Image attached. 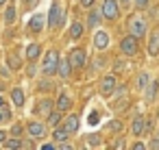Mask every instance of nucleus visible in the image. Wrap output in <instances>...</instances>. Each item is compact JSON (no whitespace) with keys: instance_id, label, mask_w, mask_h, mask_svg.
I'll list each match as a JSON object with an SVG mask.
<instances>
[{"instance_id":"26","label":"nucleus","mask_w":159,"mask_h":150,"mask_svg":"<svg viewBox=\"0 0 159 150\" xmlns=\"http://www.w3.org/2000/svg\"><path fill=\"white\" fill-rule=\"evenodd\" d=\"M5 22H7V24H13V22H16V7H13V5H9V7L5 9Z\"/></svg>"},{"instance_id":"42","label":"nucleus","mask_w":159,"mask_h":150,"mask_svg":"<svg viewBox=\"0 0 159 150\" xmlns=\"http://www.w3.org/2000/svg\"><path fill=\"white\" fill-rule=\"evenodd\" d=\"M94 2H96V0H81V5H83V7H87V9H89Z\"/></svg>"},{"instance_id":"32","label":"nucleus","mask_w":159,"mask_h":150,"mask_svg":"<svg viewBox=\"0 0 159 150\" xmlns=\"http://www.w3.org/2000/svg\"><path fill=\"white\" fill-rule=\"evenodd\" d=\"M122 94H126V85H116V89H113V94H111V96L120 98Z\"/></svg>"},{"instance_id":"16","label":"nucleus","mask_w":159,"mask_h":150,"mask_svg":"<svg viewBox=\"0 0 159 150\" xmlns=\"http://www.w3.org/2000/svg\"><path fill=\"white\" fill-rule=\"evenodd\" d=\"M144 91H146V100H148V102H152V100L157 98V94H159V81L148 83V87H146Z\"/></svg>"},{"instance_id":"31","label":"nucleus","mask_w":159,"mask_h":150,"mask_svg":"<svg viewBox=\"0 0 159 150\" xmlns=\"http://www.w3.org/2000/svg\"><path fill=\"white\" fill-rule=\"evenodd\" d=\"M124 70H126V63H124L122 59H120V61H116V65H113V72H116V74H122Z\"/></svg>"},{"instance_id":"39","label":"nucleus","mask_w":159,"mask_h":150,"mask_svg":"<svg viewBox=\"0 0 159 150\" xmlns=\"http://www.w3.org/2000/svg\"><path fill=\"white\" fill-rule=\"evenodd\" d=\"M146 148V143L144 141H137V143H133V150H144Z\"/></svg>"},{"instance_id":"33","label":"nucleus","mask_w":159,"mask_h":150,"mask_svg":"<svg viewBox=\"0 0 159 150\" xmlns=\"http://www.w3.org/2000/svg\"><path fill=\"white\" fill-rule=\"evenodd\" d=\"M11 133H13V137H22V133H24V128H22L20 124H13V126H11Z\"/></svg>"},{"instance_id":"12","label":"nucleus","mask_w":159,"mask_h":150,"mask_svg":"<svg viewBox=\"0 0 159 150\" xmlns=\"http://www.w3.org/2000/svg\"><path fill=\"white\" fill-rule=\"evenodd\" d=\"M131 133H133L135 137H139L142 133H146V120H144L142 115L133 117V122H131Z\"/></svg>"},{"instance_id":"5","label":"nucleus","mask_w":159,"mask_h":150,"mask_svg":"<svg viewBox=\"0 0 159 150\" xmlns=\"http://www.w3.org/2000/svg\"><path fill=\"white\" fill-rule=\"evenodd\" d=\"M120 50L124 57H135L137 55V37L135 35H126L120 42Z\"/></svg>"},{"instance_id":"34","label":"nucleus","mask_w":159,"mask_h":150,"mask_svg":"<svg viewBox=\"0 0 159 150\" xmlns=\"http://www.w3.org/2000/svg\"><path fill=\"white\" fill-rule=\"evenodd\" d=\"M39 87H42V91H50L52 89V83L50 81H39Z\"/></svg>"},{"instance_id":"14","label":"nucleus","mask_w":159,"mask_h":150,"mask_svg":"<svg viewBox=\"0 0 159 150\" xmlns=\"http://www.w3.org/2000/svg\"><path fill=\"white\" fill-rule=\"evenodd\" d=\"M52 109H55L52 100H42L39 104H35V115H48Z\"/></svg>"},{"instance_id":"44","label":"nucleus","mask_w":159,"mask_h":150,"mask_svg":"<svg viewBox=\"0 0 159 150\" xmlns=\"http://www.w3.org/2000/svg\"><path fill=\"white\" fill-rule=\"evenodd\" d=\"M42 150H55V146L52 143H46V146H42Z\"/></svg>"},{"instance_id":"17","label":"nucleus","mask_w":159,"mask_h":150,"mask_svg":"<svg viewBox=\"0 0 159 150\" xmlns=\"http://www.w3.org/2000/svg\"><path fill=\"white\" fill-rule=\"evenodd\" d=\"M39 55H42L39 44H29V46H26V59H29V61H37Z\"/></svg>"},{"instance_id":"43","label":"nucleus","mask_w":159,"mask_h":150,"mask_svg":"<svg viewBox=\"0 0 159 150\" xmlns=\"http://www.w3.org/2000/svg\"><path fill=\"white\" fill-rule=\"evenodd\" d=\"M7 141V133L5 130H0V143H5Z\"/></svg>"},{"instance_id":"15","label":"nucleus","mask_w":159,"mask_h":150,"mask_svg":"<svg viewBox=\"0 0 159 150\" xmlns=\"http://www.w3.org/2000/svg\"><path fill=\"white\" fill-rule=\"evenodd\" d=\"M61 113H68L70 111V107H72V100H70V96L68 94H59V100H57V104H55Z\"/></svg>"},{"instance_id":"19","label":"nucleus","mask_w":159,"mask_h":150,"mask_svg":"<svg viewBox=\"0 0 159 150\" xmlns=\"http://www.w3.org/2000/svg\"><path fill=\"white\" fill-rule=\"evenodd\" d=\"M70 72H72V65H70V61H68V59H63V61H59V68H57V74H59L61 78H68V76H70Z\"/></svg>"},{"instance_id":"23","label":"nucleus","mask_w":159,"mask_h":150,"mask_svg":"<svg viewBox=\"0 0 159 150\" xmlns=\"http://www.w3.org/2000/svg\"><path fill=\"white\" fill-rule=\"evenodd\" d=\"M85 141H87V146H92V148H98V146H102V137H100L98 133H92V135H87V137H85Z\"/></svg>"},{"instance_id":"3","label":"nucleus","mask_w":159,"mask_h":150,"mask_svg":"<svg viewBox=\"0 0 159 150\" xmlns=\"http://www.w3.org/2000/svg\"><path fill=\"white\" fill-rule=\"evenodd\" d=\"M129 31H131V35H135V37H144V35L148 33V22H146V18H144V15H133V18L129 20Z\"/></svg>"},{"instance_id":"46","label":"nucleus","mask_w":159,"mask_h":150,"mask_svg":"<svg viewBox=\"0 0 159 150\" xmlns=\"http://www.w3.org/2000/svg\"><path fill=\"white\" fill-rule=\"evenodd\" d=\"M118 2H120L122 7H126V5H131V0H118Z\"/></svg>"},{"instance_id":"21","label":"nucleus","mask_w":159,"mask_h":150,"mask_svg":"<svg viewBox=\"0 0 159 150\" xmlns=\"http://www.w3.org/2000/svg\"><path fill=\"white\" fill-rule=\"evenodd\" d=\"M7 63H9L11 70H20L22 68V57H18L16 52H11V55H7Z\"/></svg>"},{"instance_id":"8","label":"nucleus","mask_w":159,"mask_h":150,"mask_svg":"<svg viewBox=\"0 0 159 150\" xmlns=\"http://www.w3.org/2000/svg\"><path fill=\"white\" fill-rule=\"evenodd\" d=\"M109 33L107 31H96V35H94V46L98 48V50H105L107 46H109Z\"/></svg>"},{"instance_id":"35","label":"nucleus","mask_w":159,"mask_h":150,"mask_svg":"<svg viewBox=\"0 0 159 150\" xmlns=\"http://www.w3.org/2000/svg\"><path fill=\"white\" fill-rule=\"evenodd\" d=\"M87 122H89L92 126H96V124H98V113H96V111H92V113H89V117H87Z\"/></svg>"},{"instance_id":"48","label":"nucleus","mask_w":159,"mask_h":150,"mask_svg":"<svg viewBox=\"0 0 159 150\" xmlns=\"http://www.w3.org/2000/svg\"><path fill=\"white\" fill-rule=\"evenodd\" d=\"M0 120H2V113H0Z\"/></svg>"},{"instance_id":"38","label":"nucleus","mask_w":159,"mask_h":150,"mask_svg":"<svg viewBox=\"0 0 159 150\" xmlns=\"http://www.w3.org/2000/svg\"><path fill=\"white\" fill-rule=\"evenodd\" d=\"M29 76H35L37 74V68H35V61H31V65H29V72H26Z\"/></svg>"},{"instance_id":"4","label":"nucleus","mask_w":159,"mask_h":150,"mask_svg":"<svg viewBox=\"0 0 159 150\" xmlns=\"http://www.w3.org/2000/svg\"><path fill=\"white\" fill-rule=\"evenodd\" d=\"M118 5H120L118 0H102V7H100L102 18L105 20H118V15H120V7Z\"/></svg>"},{"instance_id":"37","label":"nucleus","mask_w":159,"mask_h":150,"mask_svg":"<svg viewBox=\"0 0 159 150\" xmlns=\"http://www.w3.org/2000/svg\"><path fill=\"white\" fill-rule=\"evenodd\" d=\"M146 148H152V150H159V137H155V139H150V143H148Z\"/></svg>"},{"instance_id":"45","label":"nucleus","mask_w":159,"mask_h":150,"mask_svg":"<svg viewBox=\"0 0 159 150\" xmlns=\"http://www.w3.org/2000/svg\"><path fill=\"white\" fill-rule=\"evenodd\" d=\"M0 109H7V102H5V98L0 96Z\"/></svg>"},{"instance_id":"36","label":"nucleus","mask_w":159,"mask_h":150,"mask_svg":"<svg viewBox=\"0 0 159 150\" xmlns=\"http://www.w3.org/2000/svg\"><path fill=\"white\" fill-rule=\"evenodd\" d=\"M124 146H126V143H124V139H122V137H116V141H113V148H116V150H122Z\"/></svg>"},{"instance_id":"30","label":"nucleus","mask_w":159,"mask_h":150,"mask_svg":"<svg viewBox=\"0 0 159 150\" xmlns=\"http://www.w3.org/2000/svg\"><path fill=\"white\" fill-rule=\"evenodd\" d=\"M133 5H135V9H139V11H146V9L150 7L148 0H133Z\"/></svg>"},{"instance_id":"22","label":"nucleus","mask_w":159,"mask_h":150,"mask_svg":"<svg viewBox=\"0 0 159 150\" xmlns=\"http://www.w3.org/2000/svg\"><path fill=\"white\" fill-rule=\"evenodd\" d=\"M46 120H48V124H50L52 128H55V126H59V124H61V111H59V109H57V111L52 109V111L46 115Z\"/></svg>"},{"instance_id":"28","label":"nucleus","mask_w":159,"mask_h":150,"mask_svg":"<svg viewBox=\"0 0 159 150\" xmlns=\"http://www.w3.org/2000/svg\"><path fill=\"white\" fill-rule=\"evenodd\" d=\"M148 83H150L148 72H142V74L137 76V87H139V89H146V87H148Z\"/></svg>"},{"instance_id":"47","label":"nucleus","mask_w":159,"mask_h":150,"mask_svg":"<svg viewBox=\"0 0 159 150\" xmlns=\"http://www.w3.org/2000/svg\"><path fill=\"white\" fill-rule=\"evenodd\" d=\"M5 2H7V0H0V7H2V5H5Z\"/></svg>"},{"instance_id":"7","label":"nucleus","mask_w":159,"mask_h":150,"mask_svg":"<svg viewBox=\"0 0 159 150\" xmlns=\"http://www.w3.org/2000/svg\"><path fill=\"white\" fill-rule=\"evenodd\" d=\"M85 59H87V55H85V50H81V48H76V50H72V52L68 55V61H70L72 70H74V68H83V65H85Z\"/></svg>"},{"instance_id":"6","label":"nucleus","mask_w":159,"mask_h":150,"mask_svg":"<svg viewBox=\"0 0 159 150\" xmlns=\"http://www.w3.org/2000/svg\"><path fill=\"white\" fill-rule=\"evenodd\" d=\"M116 76L113 74H109V76H102L100 78V85H98V89H100V94L102 96H111L113 94V89H116Z\"/></svg>"},{"instance_id":"18","label":"nucleus","mask_w":159,"mask_h":150,"mask_svg":"<svg viewBox=\"0 0 159 150\" xmlns=\"http://www.w3.org/2000/svg\"><path fill=\"white\" fill-rule=\"evenodd\" d=\"M11 100H13L16 107H22L24 104V89L22 87H13L11 89Z\"/></svg>"},{"instance_id":"25","label":"nucleus","mask_w":159,"mask_h":150,"mask_svg":"<svg viewBox=\"0 0 159 150\" xmlns=\"http://www.w3.org/2000/svg\"><path fill=\"white\" fill-rule=\"evenodd\" d=\"M2 146H7V148H11V150H18V148H24V141H22L20 137H11V139H7Z\"/></svg>"},{"instance_id":"10","label":"nucleus","mask_w":159,"mask_h":150,"mask_svg":"<svg viewBox=\"0 0 159 150\" xmlns=\"http://www.w3.org/2000/svg\"><path fill=\"white\" fill-rule=\"evenodd\" d=\"M148 55L159 57V31H152L148 37Z\"/></svg>"},{"instance_id":"40","label":"nucleus","mask_w":159,"mask_h":150,"mask_svg":"<svg viewBox=\"0 0 159 150\" xmlns=\"http://www.w3.org/2000/svg\"><path fill=\"white\" fill-rule=\"evenodd\" d=\"M116 109H129V102H126V100H120V102H118V107H116Z\"/></svg>"},{"instance_id":"11","label":"nucleus","mask_w":159,"mask_h":150,"mask_svg":"<svg viewBox=\"0 0 159 150\" xmlns=\"http://www.w3.org/2000/svg\"><path fill=\"white\" fill-rule=\"evenodd\" d=\"M44 20H46V18H44L42 13H35V15L29 20V31H31V33H39V31L44 29V24H46Z\"/></svg>"},{"instance_id":"20","label":"nucleus","mask_w":159,"mask_h":150,"mask_svg":"<svg viewBox=\"0 0 159 150\" xmlns=\"http://www.w3.org/2000/svg\"><path fill=\"white\" fill-rule=\"evenodd\" d=\"M68 137H70V133H68V130H66L61 124L52 128V139H55V141H66Z\"/></svg>"},{"instance_id":"29","label":"nucleus","mask_w":159,"mask_h":150,"mask_svg":"<svg viewBox=\"0 0 159 150\" xmlns=\"http://www.w3.org/2000/svg\"><path fill=\"white\" fill-rule=\"evenodd\" d=\"M107 124H109L107 128H109V130H113V133H120V130H122V126H124L120 120H111V122H107Z\"/></svg>"},{"instance_id":"41","label":"nucleus","mask_w":159,"mask_h":150,"mask_svg":"<svg viewBox=\"0 0 159 150\" xmlns=\"http://www.w3.org/2000/svg\"><path fill=\"white\" fill-rule=\"evenodd\" d=\"M24 2H26V7H29V9H33V7L39 2V0H24Z\"/></svg>"},{"instance_id":"13","label":"nucleus","mask_w":159,"mask_h":150,"mask_svg":"<svg viewBox=\"0 0 159 150\" xmlns=\"http://www.w3.org/2000/svg\"><path fill=\"white\" fill-rule=\"evenodd\" d=\"M61 126H63L70 135H72V133H76V130H79V126H81V124H79V115H74V113H72V115H68V117L63 120V124H61Z\"/></svg>"},{"instance_id":"9","label":"nucleus","mask_w":159,"mask_h":150,"mask_svg":"<svg viewBox=\"0 0 159 150\" xmlns=\"http://www.w3.org/2000/svg\"><path fill=\"white\" fill-rule=\"evenodd\" d=\"M26 130H29V135H31V137L42 139V137L46 135V124H42V122H31V124L26 126Z\"/></svg>"},{"instance_id":"27","label":"nucleus","mask_w":159,"mask_h":150,"mask_svg":"<svg viewBox=\"0 0 159 150\" xmlns=\"http://www.w3.org/2000/svg\"><path fill=\"white\" fill-rule=\"evenodd\" d=\"M87 20H89V26H98L102 22V11H92Z\"/></svg>"},{"instance_id":"2","label":"nucleus","mask_w":159,"mask_h":150,"mask_svg":"<svg viewBox=\"0 0 159 150\" xmlns=\"http://www.w3.org/2000/svg\"><path fill=\"white\" fill-rule=\"evenodd\" d=\"M59 61H61V57H59V52H57V50H48V52L44 55V63H42V72H44L46 76H52V74H57V68H59Z\"/></svg>"},{"instance_id":"24","label":"nucleus","mask_w":159,"mask_h":150,"mask_svg":"<svg viewBox=\"0 0 159 150\" xmlns=\"http://www.w3.org/2000/svg\"><path fill=\"white\" fill-rule=\"evenodd\" d=\"M83 35V24L81 22H72V26H70V37L72 39H79Z\"/></svg>"},{"instance_id":"1","label":"nucleus","mask_w":159,"mask_h":150,"mask_svg":"<svg viewBox=\"0 0 159 150\" xmlns=\"http://www.w3.org/2000/svg\"><path fill=\"white\" fill-rule=\"evenodd\" d=\"M63 20H66V15H63L61 2H52V7H50V11H48V18H46V26L55 31V29H59V26L63 24Z\"/></svg>"}]
</instances>
